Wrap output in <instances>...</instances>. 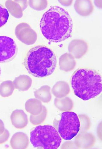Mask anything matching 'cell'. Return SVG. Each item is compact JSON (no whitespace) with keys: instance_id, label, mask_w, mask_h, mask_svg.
<instances>
[{"instance_id":"30bf717a","label":"cell","mask_w":102,"mask_h":149,"mask_svg":"<svg viewBox=\"0 0 102 149\" xmlns=\"http://www.w3.org/2000/svg\"><path fill=\"white\" fill-rule=\"evenodd\" d=\"M76 63L74 58L71 54L66 53L61 56L59 60V65L61 70L68 72L73 69Z\"/></svg>"},{"instance_id":"6da1fadb","label":"cell","mask_w":102,"mask_h":149,"mask_svg":"<svg viewBox=\"0 0 102 149\" xmlns=\"http://www.w3.org/2000/svg\"><path fill=\"white\" fill-rule=\"evenodd\" d=\"M40 27L45 38L50 42H57L72 36L73 22L67 10L60 6H54L43 15Z\"/></svg>"},{"instance_id":"4fadbf2b","label":"cell","mask_w":102,"mask_h":149,"mask_svg":"<svg viewBox=\"0 0 102 149\" xmlns=\"http://www.w3.org/2000/svg\"><path fill=\"white\" fill-rule=\"evenodd\" d=\"M70 89L68 84L64 81H59L53 86L52 92L58 98L65 97L69 93Z\"/></svg>"},{"instance_id":"ba28073f","label":"cell","mask_w":102,"mask_h":149,"mask_svg":"<svg viewBox=\"0 0 102 149\" xmlns=\"http://www.w3.org/2000/svg\"><path fill=\"white\" fill-rule=\"evenodd\" d=\"M10 119L13 125L18 129L25 128L28 123L27 116L22 110L17 109L13 111Z\"/></svg>"},{"instance_id":"ac0fdd59","label":"cell","mask_w":102,"mask_h":149,"mask_svg":"<svg viewBox=\"0 0 102 149\" xmlns=\"http://www.w3.org/2000/svg\"><path fill=\"white\" fill-rule=\"evenodd\" d=\"M9 16L8 10L0 4V28L6 24L8 20Z\"/></svg>"},{"instance_id":"44dd1931","label":"cell","mask_w":102,"mask_h":149,"mask_svg":"<svg viewBox=\"0 0 102 149\" xmlns=\"http://www.w3.org/2000/svg\"><path fill=\"white\" fill-rule=\"evenodd\" d=\"M1 67H0V76H1Z\"/></svg>"},{"instance_id":"8992f818","label":"cell","mask_w":102,"mask_h":149,"mask_svg":"<svg viewBox=\"0 0 102 149\" xmlns=\"http://www.w3.org/2000/svg\"><path fill=\"white\" fill-rule=\"evenodd\" d=\"M17 47L11 37L0 36V63L9 62L17 54Z\"/></svg>"},{"instance_id":"277c9868","label":"cell","mask_w":102,"mask_h":149,"mask_svg":"<svg viewBox=\"0 0 102 149\" xmlns=\"http://www.w3.org/2000/svg\"><path fill=\"white\" fill-rule=\"evenodd\" d=\"M30 140L34 148L46 149H57L61 142L57 130L49 125L35 127L31 132Z\"/></svg>"},{"instance_id":"5bb4252c","label":"cell","mask_w":102,"mask_h":149,"mask_svg":"<svg viewBox=\"0 0 102 149\" xmlns=\"http://www.w3.org/2000/svg\"><path fill=\"white\" fill-rule=\"evenodd\" d=\"M50 90V87L49 86H43L34 92L35 97L44 103L49 102L52 98Z\"/></svg>"},{"instance_id":"d6986e66","label":"cell","mask_w":102,"mask_h":149,"mask_svg":"<svg viewBox=\"0 0 102 149\" xmlns=\"http://www.w3.org/2000/svg\"><path fill=\"white\" fill-rule=\"evenodd\" d=\"M10 137V133L8 130L5 129L3 134L0 135V144L6 142Z\"/></svg>"},{"instance_id":"9c48e42d","label":"cell","mask_w":102,"mask_h":149,"mask_svg":"<svg viewBox=\"0 0 102 149\" xmlns=\"http://www.w3.org/2000/svg\"><path fill=\"white\" fill-rule=\"evenodd\" d=\"M13 149H26L29 145L27 135L23 132H17L13 135L10 141Z\"/></svg>"},{"instance_id":"52a82bcc","label":"cell","mask_w":102,"mask_h":149,"mask_svg":"<svg viewBox=\"0 0 102 149\" xmlns=\"http://www.w3.org/2000/svg\"><path fill=\"white\" fill-rule=\"evenodd\" d=\"M88 45L86 42L80 40L72 41L69 44L68 49L71 54L76 58H80L87 51Z\"/></svg>"},{"instance_id":"7a4b0ae2","label":"cell","mask_w":102,"mask_h":149,"mask_svg":"<svg viewBox=\"0 0 102 149\" xmlns=\"http://www.w3.org/2000/svg\"><path fill=\"white\" fill-rule=\"evenodd\" d=\"M24 64L28 73L36 78H43L52 74L57 65L54 52L44 45H37L29 50Z\"/></svg>"},{"instance_id":"8fae6325","label":"cell","mask_w":102,"mask_h":149,"mask_svg":"<svg viewBox=\"0 0 102 149\" xmlns=\"http://www.w3.org/2000/svg\"><path fill=\"white\" fill-rule=\"evenodd\" d=\"M32 80L29 76L21 75L16 78L13 81L15 88L19 91H27L31 86Z\"/></svg>"},{"instance_id":"7c38bea8","label":"cell","mask_w":102,"mask_h":149,"mask_svg":"<svg viewBox=\"0 0 102 149\" xmlns=\"http://www.w3.org/2000/svg\"><path fill=\"white\" fill-rule=\"evenodd\" d=\"M25 108L26 110L31 115L37 116L41 113L43 106L40 100L36 98H31L27 101Z\"/></svg>"},{"instance_id":"5b68a950","label":"cell","mask_w":102,"mask_h":149,"mask_svg":"<svg viewBox=\"0 0 102 149\" xmlns=\"http://www.w3.org/2000/svg\"><path fill=\"white\" fill-rule=\"evenodd\" d=\"M80 127L79 119L76 113L71 111H66L61 113L58 132L63 139H72L79 132Z\"/></svg>"},{"instance_id":"2e32d148","label":"cell","mask_w":102,"mask_h":149,"mask_svg":"<svg viewBox=\"0 0 102 149\" xmlns=\"http://www.w3.org/2000/svg\"><path fill=\"white\" fill-rule=\"evenodd\" d=\"M15 88L13 82L4 81L0 85V95L3 97H9L12 95Z\"/></svg>"},{"instance_id":"e0dca14e","label":"cell","mask_w":102,"mask_h":149,"mask_svg":"<svg viewBox=\"0 0 102 149\" xmlns=\"http://www.w3.org/2000/svg\"><path fill=\"white\" fill-rule=\"evenodd\" d=\"M47 109L44 106H43V110L41 113L37 116L31 115L30 121L34 125H38L43 122L46 118Z\"/></svg>"},{"instance_id":"3957f363","label":"cell","mask_w":102,"mask_h":149,"mask_svg":"<svg viewBox=\"0 0 102 149\" xmlns=\"http://www.w3.org/2000/svg\"><path fill=\"white\" fill-rule=\"evenodd\" d=\"M71 85L74 94L84 101L95 98L102 92L101 74L93 69L80 68L72 75Z\"/></svg>"},{"instance_id":"9a60e30c","label":"cell","mask_w":102,"mask_h":149,"mask_svg":"<svg viewBox=\"0 0 102 149\" xmlns=\"http://www.w3.org/2000/svg\"><path fill=\"white\" fill-rule=\"evenodd\" d=\"M54 104L56 107L62 111H71L73 108V102L68 97L56 98L54 100Z\"/></svg>"},{"instance_id":"ffe728a7","label":"cell","mask_w":102,"mask_h":149,"mask_svg":"<svg viewBox=\"0 0 102 149\" xmlns=\"http://www.w3.org/2000/svg\"><path fill=\"white\" fill-rule=\"evenodd\" d=\"M5 130V125L4 122L1 119H0V135L3 134Z\"/></svg>"}]
</instances>
